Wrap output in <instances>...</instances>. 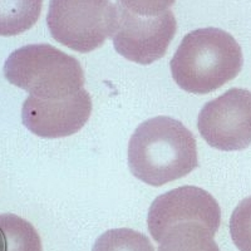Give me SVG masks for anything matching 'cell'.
Instances as JSON below:
<instances>
[{
    "label": "cell",
    "mask_w": 251,
    "mask_h": 251,
    "mask_svg": "<svg viewBox=\"0 0 251 251\" xmlns=\"http://www.w3.org/2000/svg\"><path fill=\"white\" fill-rule=\"evenodd\" d=\"M128 167L138 180L156 187L182 178L197 167L196 140L180 121L150 118L131 136Z\"/></svg>",
    "instance_id": "6da1fadb"
},
{
    "label": "cell",
    "mask_w": 251,
    "mask_h": 251,
    "mask_svg": "<svg viewBox=\"0 0 251 251\" xmlns=\"http://www.w3.org/2000/svg\"><path fill=\"white\" fill-rule=\"evenodd\" d=\"M243 64L241 47L231 34L219 28H201L183 37L170 68L180 88L206 94L234 79Z\"/></svg>",
    "instance_id": "7a4b0ae2"
},
{
    "label": "cell",
    "mask_w": 251,
    "mask_h": 251,
    "mask_svg": "<svg viewBox=\"0 0 251 251\" xmlns=\"http://www.w3.org/2000/svg\"><path fill=\"white\" fill-rule=\"evenodd\" d=\"M9 83L42 100L64 98L84 86L80 63L50 44H28L9 55L4 64Z\"/></svg>",
    "instance_id": "3957f363"
},
{
    "label": "cell",
    "mask_w": 251,
    "mask_h": 251,
    "mask_svg": "<svg viewBox=\"0 0 251 251\" xmlns=\"http://www.w3.org/2000/svg\"><path fill=\"white\" fill-rule=\"evenodd\" d=\"M172 5V1H117L112 40L118 54L143 66L161 59L177 30Z\"/></svg>",
    "instance_id": "277c9868"
},
{
    "label": "cell",
    "mask_w": 251,
    "mask_h": 251,
    "mask_svg": "<svg viewBox=\"0 0 251 251\" xmlns=\"http://www.w3.org/2000/svg\"><path fill=\"white\" fill-rule=\"evenodd\" d=\"M47 25L58 43L88 53L113 35L117 25V6L111 1L51 0Z\"/></svg>",
    "instance_id": "5b68a950"
},
{
    "label": "cell",
    "mask_w": 251,
    "mask_h": 251,
    "mask_svg": "<svg viewBox=\"0 0 251 251\" xmlns=\"http://www.w3.org/2000/svg\"><path fill=\"white\" fill-rule=\"evenodd\" d=\"M197 128L208 146L240 151L251 145V92L231 88L201 108Z\"/></svg>",
    "instance_id": "8992f818"
},
{
    "label": "cell",
    "mask_w": 251,
    "mask_h": 251,
    "mask_svg": "<svg viewBox=\"0 0 251 251\" xmlns=\"http://www.w3.org/2000/svg\"><path fill=\"white\" fill-rule=\"evenodd\" d=\"M200 224L216 235L221 224V208L211 194L196 186H182L156 197L149 210L147 224L157 243L180 224Z\"/></svg>",
    "instance_id": "52a82bcc"
},
{
    "label": "cell",
    "mask_w": 251,
    "mask_h": 251,
    "mask_svg": "<svg viewBox=\"0 0 251 251\" xmlns=\"http://www.w3.org/2000/svg\"><path fill=\"white\" fill-rule=\"evenodd\" d=\"M92 113V98L83 88L64 98L42 100L29 96L23 103L22 121L31 133L43 138L75 134Z\"/></svg>",
    "instance_id": "ba28073f"
},
{
    "label": "cell",
    "mask_w": 251,
    "mask_h": 251,
    "mask_svg": "<svg viewBox=\"0 0 251 251\" xmlns=\"http://www.w3.org/2000/svg\"><path fill=\"white\" fill-rule=\"evenodd\" d=\"M157 251H220L214 235L200 224H180L166 232Z\"/></svg>",
    "instance_id": "9c48e42d"
},
{
    "label": "cell",
    "mask_w": 251,
    "mask_h": 251,
    "mask_svg": "<svg viewBox=\"0 0 251 251\" xmlns=\"http://www.w3.org/2000/svg\"><path fill=\"white\" fill-rule=\"evenodd\" d=\"M1 251H43L42 240L29 221L14 214L0 216Z\"/></svg>",
    "instance_id": "30bf717a"
},
{
    "label": "cell",
    "mask_w": 251,
    "mask_h": 251,
    "mask_svg": "<svg viewBox=\"0 0 251 251\" xmlns=\"http://www.w3.org/2000/svg\"><path fill=\"white\" fill-rule=\"evenodd\" d=\"M92 251H154V248L146 235L123 227L103 232L96 240Z\"/></svg>",
    "instance_id": "8fae6325"
},
{
    "label": "cell",
    "mask_w": 251,
    "mask_h": 251,
    "mask_svg": "<svg viewBox=\"0 0 251 251\" xmlns=\"http://www.w3.org/2000/svg\"><path fill=\"white\" fill-rule=\"evenodd\" d=\"M230 235L240 251H251V196L240 201L232 212Z\"/></svg>",
    "instance_id": "7c38bea8"
}]
</instances>
